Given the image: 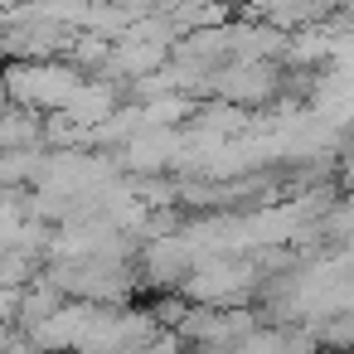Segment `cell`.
<instances>
[{"label": "cell", "mask_w": 354, "mask_h": 354, "mask_svg": "<svg viewBox=\"0 0 354 354\" xmlns=\"http://www.w3.org/2000/svg\"><path fill=\"white\" fill-rule=\"evenodd\" d=\"M0 6H20V0H0Z\"/></svg>", "instance_id": "obj_1"}]
</instances>
